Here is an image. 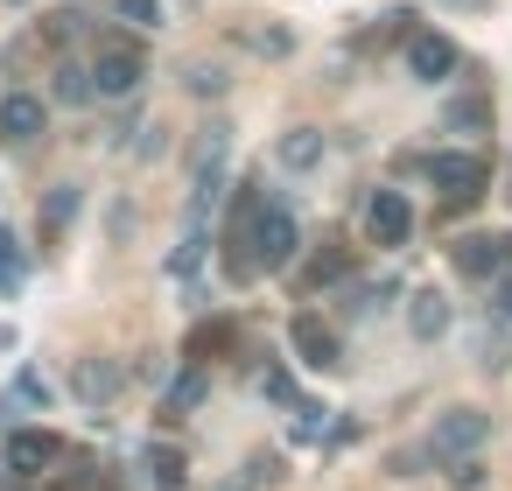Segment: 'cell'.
<instances>
[{
    "label": "cell",
    "instance_id": "1",
    "mask_svg": "<svg viewBox=\"0 0 512 491\" xmlns=\"http://www.w3.org/2000/svg\"><path fill=\"white\" fill-rule=\"evenodd\" d=\"M484 442H491V414H484V407H449V414H435V428L421 435V456L449 470V463L477 456Z\"/></svg>",
    "mask_w": 512,
    "mask_h": 491
},
{
    "label": "cell",
    "instance_id": "2",
    "mask_svg": "<svg viewBox=\"0 0 512 491\" xmlns=\"http://www.w3.org/2000/svg\"><path fill=\"white\" fill-rule=\"evenodd\" d=\"M246 246H253V267H260V274L288 267V260L302 253V225H295V211H288V204H260V218L246 225Z\"/></svg>",
    "mask_w": 512,
    "mask_h": 491
},
{
    "label": "cell",
    "instance_id": "3",
    "mask_svg": "<svg viewBox=\"0 0 512 491\" xmlns=\"http://www.w3.org/2000/svg\"><path fill=\"white\" fill-rule=\"evenodd\" d=\"M141 78H148L141 43H106V50L92 57V92H99V99H134Z\"/></svg>",
    "mask_w": 512,
    "mask_h": 491
},
{
    "label": "cell",
    "instance_id": "4",
    "mask_svg": "<svg viewBox=\"0 0 512 491\" xmlns=\"http://www.w3.org/2000/svg\"><path fill=\"white\" fill-rule=\"evenodd\" d=\"M421 176H428L449 204H477V197H484V183H491L484 155H428V162H421Z\"/></svg>",
    "mask_w": 512,
    "mask_h": 491
},
{
    "label": "cell",
    "instance_id": "5",
    "mask_svg": "<svg viewBox=\"0 0 512 491\" xmlns=\"http://www.w3.org/2000/svg\"><path fill=\"white\" fill-rule=\"evenodd\" d=\"M288 344H295V358H302L309 372H337V365H344V344H337V330H330L316 309L288 316Z\"/></svg>",
    "mask_w": 512,
    "mask_h": 491
},
{
    "label": "cell",
    "instance_id": "6",
    "mask_svg": "<svg viewBox=\"0 0 512 491\" xmlns=\"http://www.w3.org/2000/svg\"><path fill=\"white\" fill-rule=\"evenodd\" d=\"M365 232H372V246H407V239H414V204H407V190H372V197H365Z\"/></svg>",
    "mask_w": 512,
    "mask_h": 491
},
{
    "label": "cell",
    "instance_id": "7",
    "mask_svg": "<svg viewBox=\"0 0 512 491\" xmlns=\"http://www.w3.org/2000/svg\"><path fill=\"white\" fill-rule=\"evenodd\" d=\"M218 190H225V127H211L204 148H197V176H190V218H197V225L211 218Z\"/></svg>",
    "mask_w": 512,
    "mask_h": 491
},
{
    "label": "cell",
    "instance_id": "8",
    "mask_svg": "<svg viewBox=\"0 0 512 491\" xmlns=\"http://www.w3.org/2000/svg\"><path fill=\"white\" fill-rule=\"evenodd\" d=\"M64 463V442L50 428H8V470L15 477H50Z\"/></svg>",
    "mask_w": 512,
    "mask_h": 491
},
{
    "label": "cell",
    "instance_id": "9",
    "mask_svg": "<svg viewBox=\"0 0 512 491\" xmlns=\"http://www.w3.org/2000/svg\"><path fill=\"white\" fill-rule=\"evenodd\" d=\"M400 57H407V78H421V85H442V78L456 71V43L435 36V29H414Z\"/></svg>",
    "mask_w": 512,
    "mask_h": 491
},
{
    "label": "cell",
    "instance_id": "10",
    "mask_svg": "<svg viewBox=\"0 0 512 491\" xmlns=\"http://www.w3.org/2000/svg\"><path fill=\"white\" fill-rule=\"evenodd\" d=\"M43 127H50V113H43L36 92H8V99H0V141H8V148H36Z\"/></svg>",
    "mask_w": 512,
    "mask_h": 491
},
{
    "label": "cell",
    "instance_id": "11",
    "mask_svg": "<svg viewBox=\"0 0 512 491\" xmlns=\"http://www.w3.org/2000/svg\"><path fill=\"white\" fill-rule=\"evenodd\" d=\"M449 267H456L463 281H498V267H505V246H498L491 232H463V239L449 246Z\"/></svg>",
    "mask_w": 512,
    "mask_h": 491
},
{
    "label": "cell",
    "instance_id": "12",
    "mask_svg": "<svg viewBox=\"0 0 512 491\" xmlns=\"http://www.w3.org/2000/svg\"><path fill=\"white\" fill-rule=\"evenodd\" d=\"M120 386H127L120 358H78V365H71V393H78L85 407H113Z\"/></svg>",
    "mask_w": 512,
    "mask_h": 491
},
{
    "label": "cell",
    "instance_id": "13",
    "mask_svg": "<svg viewBox=\"0 0 512 491\" xmlns=\"http://www.w3.org/2000/svg\"><path fill=\"white\" fill-rule=\"evenodd\" d=\"M407 330H414L421 344H435V337L449 330V302H442L435 288H414V295H407Z\"/></svg>",
    "mask_w": 512,
    "mask_h": 491
},
{
    "label": "cell",
    "instance_id": "14",
    "mask_svg": "<svg viewBox=\"0 0 512 491\" xmlns=\"http://www.w3.org/2000/svg\"><path fill=\"white\" fill-rule=\"evenodd\" d=\"M204 393H211V372L183 365V379H169V393H162V421H183L190 407H204Z\"/></svg>",
    "mask_w": 512,
    "mask_h": 491
},
{
    "label": "cell",
    "instance_id": "15",
    "mask_svg": "<svg viewBox=\"0 0 512 491\" xmlns=\"http://www.w3.org/2000/svg\"><path fill=\"white\" fill-rule=\"evenodd\" d=\"M274 162H281V169H295V176H302V169H316V162H323V134H316V127H288V134L274 141Z\"/></svg>",
    "mask_w": 512,
    "mask_h": 491
},
{
    "label": "cell",
    "instance_id": "16",
    "mask_svg": "<svg viewBox=\"0 0 512 491\" xmlns=\"http://www.w3.org/2000/svg\"><path fill=\"white\" fill-rule=\"evenodd\" d=\"M29 288V253H22V239L0 225V302H15Z\"/></svg>",
    "mask_w": 512,
    "mask_h": 491
},
{
    "label": "cell",
    "instance_id": "17",
    "mask_svg": "<svg viewBox=\"0 0 512 491\" xmlns=\"http://www.w3.org/2000/svg\"><path fill=\"white\" fill-rule=\"evenodd\" d=\"M225 344H239V323H225V316H218V323H197V330H190L183 358H190V365H211V358H218Z\"/></svg>",
    "mask_w": 512,
    "mask_h": 491
},
{
    "label": "cell",
    "instance_id": "18",
    "mask_svg": "<svg viewBox=\"0 0 512 491\" xmlns=\"http://www.w3.org/2000/svg\"><path fill=\"white\" fill-rule=\"evenodd\" d=\"M148 477H155L162 491H183V484H190V456H183L176 442H148Z\"/></svg>",
    "mask_w": 512,
    "mask_h": 491
},
{
    "label": "cell",
    "instance_id": "19",
    "mask_svg": "<svg viewBox=\"0 0 512 491\" xmlns=\"http://www.w3.org/2000/svg\"><path fill=\"white\" fill-rule=\"evenodd\" d=\"M78 204H85V190H78V183H57V190L43 197V239H64V225L78 218Z\"/></svg>",
    "mask_w": 512,
    "mask_h": 491
},
{
    "label": "cell",
    "instance_id": "20",
    "mask_svg": "<svg viewBox=\"0 0 512 491\" xmlns=\"http://www.w3.org/2000/svg\"><path fill=\"white\" fill-rule=\"evenodd\" d=\"M64 106H92L99 92H92V64H57V85H50Z\"/></svg>",
    "mask_w": 512,
    "mask_h": 491
},
{
    "label": "cell",
    "instance_id": "21",
    "mask_svg": "<svg viewBox=\"0 0 512 491\" xmlns=\"http://www.w3.org/2000/svg\"><path fill=\"white\" fill-rule=\"evenodd\" d=\"M449 127H456V134H484V127H491V99H484V92L456 99V106H449Z\"/></svg>",
    "mask_w": 512,
    "mask_h": 491
},
{
    "label": "cell",
    "instance_id": "22",
    "mask_svg": "<svg viewBox=\"0 0 512 491\" xmlns=\"http://www.w3.org/2000/svg\"><path fill=\"white\" fill-rule=\"evenodd\" d=\"M323 414H330V407L295 400V407H288V442H316V435H323Z\"/></svg>",
    "mask_w": 512,
    "mask_h": 491
},
{
    "label": "cell",
    "instance_id": "23",
    "mask_svg": "<svg viewBox=\"0 0 512 491\" xmlns=\"http://www.w3.org/2000/svg\"><path fill=\"white\" fill-rule=\"evenodd\" d=\"M15 400H22V407H50V386H43L36 372H22V379L8 386V400H0V407H15Z\"/></svg>",
    "mask_w": 512,
    "mask_h": 491
},
{
    "label": "cell",
    "instance_id": "24",
    "mask_svg": "<svg viewBox=\"0 0 512 491\" xmlns=\"http://www.w3.org/2000/svg\"><path fill=\"white\" fill-rule=\"evenodd\" d=\"M120 22H134V29H162V0H120Z\"/></svg>",
    "mask_w": 512,
    "mask_h": 491
},
{
    "label": "cell",
    "instance_id": "25",
    "mask_svg": "<svg viewBox=\"0 0 512 491\" xmlns=\"http://www.w3.org/2000/svg\"><path fill=\"white\" fill-rule=\"evenodd\" d=\"M190 92H197V99H218V92H225V71H218V64H190Z\"/></svg>",
    "mask_w": 512,
    "mask_h": 491
},
{
    "label": "cell",
    "instance_id": "26",
    "mask_svg": "<svg viewBox=\"0 0 512 491\" xmlns=\"http://www.w3.org/2000/svg\"><path fill=\"white\" fill-rule=\"evenodd\" d=\"M337 274H344V253H316L309 274H302V288H323V281H337Z\"/></svg>",
    "mask_w": 512,
    "mask_h": 491
},
{
    "label": "cell",
    "instance_id": "27",
    "mask_svg": "<svg viewBox=\"0 0 512 491\" xmlns=\"http://www.w3.org/2000/svg\"><path fill=\"white\" fill-rule=\"evenodd\" d=\"M281 477H288V470H281V456H274V449H260V456H253V477H246V484H281Z\"/></svg>",
    "mask_w": 512,
    "mask_h": 491
},
{
    "label": "cell",
    "instance_id": "28",
    "mask_svg": "<svg viewBox=\"0 0 512 491\" xmlns=\"http://www.w3.org/2000/svg\"><path fill=\"white\" fill-rule=\"evenodd\" d=\"M449 484H456V491H477V484H484V463H477V456L449 463Z\"/></svg>",
    "mask_w": 512,
    "mask_h": 491
},
{
    "label": "cell",
    "instance_id": "29",
    "mask_svg": "<svg viewBox=\"0 0 512 491\" xmlns=\"http://www.w3.org/2000/svg\"><path fill=\"white\" fill-rule=\"evenodd\" d=\"M267 400H281V407H295V379H288V372H267Z\"/></svg>",
    "mask_w": 512,
    "mask_h": 491
},
{
    "label": "cell",
    "instance_id": "30",
    "mask_svg": "<svg viewBox=\"0 0 512 491\" xmlns=\"http://www.w3.org/2000/svg\"><path fill=\"white\" fill-rule=\"evenodd\" d=\"M491 309H498V323H512V274H498V288H491Z\"/></svg>",
    "mask_w": 512,
    "mask_h": 491
},
{
    "label": "cell",
    "instance_id": "31",
    "mask_svg": "<svg viewBox=\"0 0 512 491\" xmlns=\"http://www.w3.org/2000/svg\"><path fill=\"white\" fill-rule=\"evenodd\" d=\"M218 491H253V484H246V477H225V484H218Z\"/></svg>",
    "mask_w": 512,
    "mask_h": 491
},
{
    "label": "cell",
    "instance_id": "32",
    "mask_svg": "<svg viewBox=\"0 0 512 491\" xmlns=\"http://www.w3.org/2000/svg\"><path fill=\"white\" fill-rule=\"evenodd\" d=\"M463 8H484V0H463Z\"/></svg>",
    "mask_w": 512,
    "mask_h": 491
}]
</instances>
